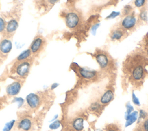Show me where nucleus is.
<instances>
[{"mask_svg":"<svg viewBox=\"0 0 148 131\" xmlns=\"http://www.w3.org/2000/svg\"><path fill=\"white\" fill-rule=\"evenodd\" d=\"M148 64V58L142 53L131 55L124 64V71L129 80L135 85H140L146 76V66Z\"/></svg>","mask_w":148,"mask_h":131,"instance_id":"1","label":"nucleus"},{"mask_svg":"<svg viewBox=\"0 0 148 131\" xmlns=\"http://www.w3.org/2000/svg\"><path fill=\"white\" fill-rule=\"evenodd\" d=\"M32 62L31 59L21 61H16L11 68V75L18 79L26 78L30 71Z\"/></svg>","mask_w":148,"mask_h":131,"instance_id":"2","label":"nucleus"},{"mask_svg":"<svg viewBox=\"0 0 148 131\" xmlns=\"http://www.w3.org/2000/svg\"><path fill=\"white\" fill-rule=\"evenodd\" d=\"M96 61L100 68L103 70H109L113 67V60L109 55L104 51L98 50L94 53Z\"/></svg>","mask_w":148,"mask_h":131,"instance_id":"3","label":"nucleus"},{"mask_svg":"<svg viewBox=\"0 0 148 131\" xmlns=\"http://www.w3.org/2000/svg\"><path fill=\"white\" fill-rule=\"evenodd\" d=\"M64 19L66 26L70 29H76L82 23L80 14L75 11H70L66 13Z\"/></svg>","mask_w":148,"mask_h":131,"instance_id":"4","label":"nucleus"},{"mask_svg":"<svg viewBox=\"0 0 148 131\" xmlns=\"http://www.w3.org/2000/svg\"><path fill=\"white\" fill-rule=\"evenodd\" d=\"M13 131H35V122L29 117H24L16 123Z\"/></svg>","mask_w":148,"mask_h":131,"instance_id":"5","label":"nucleus"},{"mask_svg":"<svg viewBox=\"0 0 148 131\" xmlns=\"http://www.w3.org/2000/svg\"><path fill=\"white\" fill-rule=\"evenodd\" d=\"M137 17L134 13L128 14L121 20L120 24V28L125 31L132 30L135 28L137 24Z\"/></svg>","mask_w":148,"mask_h":131,"instance_id":"6","label":"nucleus"},{"mask_svg":"<svg viewBox=\"0 0 148 131\" xmlns=\"http://www.w3.org/2000/svg\"><path fill=\"white\" fill-rule=\"evenodd\" d=\"M45 46V40L41 36H36L32 41L29 49L32 55L37 56L43 49Z\"/></svg>","mask_w":148,"mask_h":131,"instance_id":"7","label":"nucleus"},{"mask_svg":"<svg viewBox=\"0 0 148 131\" xmlns=\"http://www.w3.org/2000/svg\"><path fill=\"white\" fill-rule=\"evenodd\" d=\"M76 72L79 76L85 80H92L98 76V72L95 70H88L87 68L77 66Z\"/></svg>","mask_w":148,"mask_h":131,"instance_id":"8","label":"nucleus"},{"mask_svg":"<svg viewBox=\"0 0 148 131\" xmlns=\"http://www.w3.org/2000/svg\"><path fill=\"white\" fill-rule=\"evenodd\" d=\"M27 103L29 108L36 109L38 108L40 105V97L36 94H29L27 97Z\"/></svg>","mask_w":148,"mask_h":131,"instance_id":"9","label":"nucleus"},{"mask_svg":"<svg viewBox=\"0 0 148 131\" xmlns=\"http://www.w3.org/2000/svg\"><path fill=\"white\" fill-rule=\"evenodd\" d=\"M12 43L10 40L5 38L0 41V56L5 57L11 51Z\"/></svg>","mask_w":148,"mask_h":131,"instance_id":"10","label":"nucleus"},{"mask_svg":"<svg viewBox=\"0 0 148 131\" xmlns=\"http://www.w3.org/2000/svg\"><path fill=\"white\" fill-rule=\"evenodd\" d=\"M84 119L83 117H79L73 119L70 124L71 130L72 131H83L84 126Z\"/></svg>","mask_w":148,"mask_h":131,"instance_id":"11","label":"nucleus"},{"mask_svg":"<svg viewBox=\"0 0 148 131\" xmlns=\"http://www.w3.org/2000/svg\"><path fill=\"white\" fill-rule=\"evenodd\" d=\"M125 33L126 31L119 27L113 29L111 31L109 37L112 41H119L125 36Z\"/></svg>","mask_w":148,"mask_h":131,"instance_id":"12","label":"nucleus"},{"mask_svg":"<svg viewBox=\"0 0 148 131\" xmlns=\"http://www.w3.org/2000/svg\"><path fill=\"white\" fill-rule=\"evenodd\" d=\"M21 87V84L20 82L15 81L8 85L6 87V93L8 95L13 96L17 95L19 92Z\"/></svg>","mask_w":148,"mask_h":131,"instance_id":"13","label":"nucleus"},{"mask_svg":"<svg viewBox=\"0 0 148 131\" xmlns=\"http://www.w3.org/2000/svg\"><path fill=\"white\" fill-rule=\"evenodd\" d=\"M114 98V93L112 90H107L101 96L100 103L102 105L109 104Z\"/></svg>","mask_w":148,"mask_h":131,"instance_id":"14","label":"nucleus"},{"mask_svg":"<svg viewBox=\"0 0 148 131\" xmlns=\"http://www.w3.org/2000/svg\"><path fill=\"white\" fill-rule=\"evenodd\" d=\"M18 27V21L15 19L9 20L6 24L5 30L8 34H13Z\"/></svg>","mask_w":148,"mask_h":131,"instance_id":"15","label":"nucleus"},{"mask_svg":"<svg viewBox=\"0 0 148 131\" xmlns=\"http://www.w3.org/2000/svg\"><path fill=\"white\" fill-rule=\"evenodd\" d=\"M138 118V112L137 111H133L130 115L125 117L126 122L125 126L128 127L134 124Z\"/></svg>","mask_w":148,"mask_h":131,"instance_id":"16","label":"nucleus"},{"mask_svg":"<svg viewBox=\"0 0 148 131\" xmlns=\"http://www.w3.org/2000/svg\"><path fill=\"white\" fill-rule=\"evenodd\" d=\"M32 55V53L31 52V51L29 49H27L23 52H21L17 57L16 61H24L28 60L30 59L31 56Z\"/></svg>","mask_w":148,"mask_h":131,"instance_id":"17","label":"nucleus"},{"mask_svg":"<svg viewBox=\"0 0 148 131\" xmlns=\"http://www.w3.org/2000/svg\"><path fill=\"white\" fill-rule=\"evenodd\" d=\"M143 52L142 53L148 58V33L145 36L143 41Z\"/></svg>","mask_w":148,"mask_h":131,"instance_id":"18","label":"nucleus"},{"mask_svg":"<svg viewBox=\"0 0 148 131\" xmlns=\"http://www.w3.org/2000/svg\"><path fill=\"white\" fill-rule=\"evenodd\" d=\"M105 131H121L120 126L115 124H110L106 126Z\"/></svg>","mask_w":148,"mask_h":131,"instance_id":"19","label":"nucleus"},{"mask_svg":"<svg viewBox=\"0 0 148 131\" xmlns=\"http://www.w3.org/2000/svg\"><path fill=\"white\" fill-rule=\"evenodd\" d=\"M139 18L145 22H147L148 21V17H147V10H146L145 9H142V10L140 11L139 15Z\"/></svg>","mask_w":148,"mask_h":131,"instance_id":"20","label":"nucleus"},{"mask_svg":"<svg viewBox=\"0 0 148 131\" xmlns=\"http://www.w3.org/2000/svg\"><path fill=\"white\" fill-rule=\"evenodd\" d=\"M101 108V105L99 104L98 102H94V103H92L90 105V109L93 111V112H98L100 110Z\"/></svg>","mask_w":148,"mask_h":131,"instance_id":"21","label":"nucleus"},{"mask_svg":"<svg viewBox=\"0 0 148 131\" xmlns=\"http://www.w3.org/2000/svg\"><path fill=\"white\" fill-rule=\"evenodd\" d=\"M132 7L131 5H125L124 8L123 10L122 11V14L123 16H125L128 14H130V13H132Z\"/></svg>","mask_w":148,"mask_h":131,"instance_id":"22","label":"nucleus"},{"mask_svg":"<svg viewBox=\"0 0 148 131\" xmlns=\"http://www.w3.org/2000/svg\"><path fill=\"white\" fill-rule=\"evenodd\" d=\"M147 0H135L134 5L138 8H143L146 5Z\"/></svg>","mask_w":148,"mask_h":131,"instance_id":"23","label":"nucleus"},{"mask_svg":"<svg viewBox=\"0 0 148 131\" xmlns=\"http://www.w3.org/2000/svg\"><path fill=\"white\" fill-rule=\"evenodd\" d=\"M126 109H127V111H126V112H125V117H126L127 116H128V115H130V114L134 111V107H133V106L130 103V102L127 103V104H126Z\"/></svg>","mask_w":148,"mask_h":131,"instance_id":"24","label":"nucleus"},{"mask_svg":"<svg viewBox=\"0 0 148 131\" xmlns=\"http://www.w3.org/2000/svg\"><path fill=\"white\" fill-rule=\"evenodd\" d=\"M120 12L119 11H113L112 12H111V13L108 15L106 17V19H113V18H116V17L119 16L120 15Z\"/></svg>","mask_w":148,"mask_h":131,"instance_id":"25","label":"nucleus"},{"mask_svg":"<svg viewBox=\"0 0 148 131\" xmlns=\"http://www.w3.org/2000/svg\"><path fill=\"white\" fill-rule=\"evenodd\" d=\"M132 102L136 106H140V101L138 99V98L136 96V95L135 94L134 92H132Z\"/></svg>","mask_w":148,"mask_h":131,"instance_id":"26","label":"nucleus"},{"mask_svg":"<svg viewBox=\"0 0 148 131\" xmlns=\"http://www.w3.org/2000/svg\"><path fill=\"white\" fill-rule=\"evenodd\" d=\"M100 26V23L98 22V23H95L94 24L91 28V33L93 34V35H95L96 34V32H97V29H98V28Z\"/></svg>","mask_w":148,"mask_h":131,"instance_id":"27","label":"nucleus"},{"mask_svg":"<svg viewBox=\"0 0 148 131\" xmlns=\"http://www.w3.org/2000/svg\"><path fill=\"white\" fill-rule=\"evenodd\" d=\"M6 22L4 19L0 17V33L3 32L5 30Z\"/></svg>","mask_w":148,"mask_h":131,"instance_id":"28","label":"nucleus"},{"mask_svg":"<svg viewBox=\"0 0 148 131\" xmlns=\"http://www.w3.org/2000/svg\"><path fill=\"white\" fill-rule=\"evenodd\" d=\"M147 116V113L143 110H139V121L142 119H145L146 117Z\"/></svg>","mask_w":148,"mask_h":131,"instance_id":"29","label":"nucleus"},{"mask_svg":"<svg viewBox=\"0 0 148 131\" xmlns=\"http://www.w3.org/2000/svg\"><path fill=\"white\" fill-rule=\"evenodd\" d=\"M60 126V122L59 121L57 120L56 121H54L53 124H51L50 126V128L51 129H57L58 128L59 126Z\"/></svg>","mask_w":148,"mask_h":131,"instance_id":"30","label":"nucleus"},{"mask_svg":"<svg viewBox=\"0 0 148 131\" xmlns=\"http://www.w3.org/2000/svg\"><path fill=\"white\" fill-rule=\"evenodd\" d=\"M142 129L143 131H148V118H146L143 122Z\"/></svg>","mask_w":148,"mask_h":131,"instance_id":"31","label":"nucleus"},{"mask_svg":"<svg viewBox=\"0 0 148 131\" xmlns=\"http://www.w3.org/2000/svg\"><path fill=\"white\" fill-rule=\"evenodd\" d=\"M48 2L51 4V5H54L56 3H57L58 1H59V0H47Z\"/></svg>","mask_w":148,"mask_h":131,"instance_id":"32","label":"nucleus"},{"mask_svg":"<svg viewBox=\"0 0 148 131\" xmlns=\"http://www.w3.org/2000/svg\"><path fill=\"white\" fill-rule=\"evenodd\" d=\"M58 86V84L57 83H54L51 85V89H54L55 88H56L57 86Z\"/></svg>","mask_w":148,"mask_h":131,"instance_id":"33","label":"nucleus"},{"mask_svg":"<svg viewBox=\"0 0 148 131\" xmlns=\"http://www.w3.org/2000/svg\"><path fill=\"white\" fill-rule=\"evenodd\" d=\"M134 131H143V129H142V128H138L137 129H136Z\"/></svg>","mask_w":148,"mask_h":131,"instance_id":"34","label":"nucleus"}]
</instances>
